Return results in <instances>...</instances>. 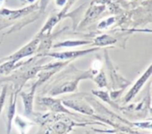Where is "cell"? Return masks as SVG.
I'll list each match as a JSON object with an SVG mask.
<instances>
[{"mask_svg": "<svg viewBox=\"0 0 152 134\" xmlns=\"http://www.w3.org/2000/svg\"><path fill=\"white\" fill-rule=\"evenodd\" d=\"M99 50V48H93L89 50H82V51H72V52H52V53H46V55L60 59V60H69V59H74L77 58L80 56H84L89 52H92L94 51Z\"/></svg>", "mask_w": 152, "mask_h": 134, "instance_id": "obj_5", "label": "cell"}, {"mask_svg": "<svg viewBox=\"0 0 152 134\" xmlns=\"http://www.w3.org/2000/svg\"><path fill=\"white\" fill-rule=\"evenodd\" d=\"M93 92H94V95L98 96L99 98H101L102 100H103L106 101L107 103L110 104L111 106H115V105L111 102V100H110V96H109V94H108L107 92H103V91H93Z\"/></svg>", "mask_w": 152, "mask_h": 134, "instance_id": "obj_12", "label": "cell"}, {"mask_svg": "<svg viewBox=\"0 0 152 134\" xmlns=\"http://www.w3.org/2000/svg\"><path fill=\"white\" fill-rule=\"evenodd\" d=\"M90 44V41H81V40H68L56 44L53 47H73L78 45H84Z\"/></svg>", "mask_w": 152, "mask_h": 134, "instance_id": "obj_10", "label": "cell"}, {"mask_svg": "<svg viewBox=\"0 0 152 134\" xmlns=\"http://www.w3.org/2000/svg\"><path fill=\"white\" fill-rule=\"evenodd\" d=\"M134 125L136 126L141 127V128H148V129H151V121H149L148 123H135Z\"/></svg>", "mask_w": 152, "mask_h": 134, "instance_id": "obj_17", "label": "cell"}, {"mask_svg": "<svg viewBox=\"0 0 152 134\" xmlns=\"http://www.w3.org/2000/svg\"><path fill=\"white\" fill-rule=\"evenodd\" d=\"M36 8H37L36 5H32V6H28L25 9H20V10H17V11H9L7 9H4L0 12V14L6 16L10 19H16V18L21 17V16L34 11Z\"/></svg>", "mask_w": 152, "mask_h": 134, "instance_id": "obj_8", "label": "cell"}, {"mask_svg": "<svg viewBox=\"0 0 152 134\" xmlns=\"http://www.w3.org/2000/svg\"><path fill=\"white\" fill-rule=\"evenodd\" d=\"M15 125L18 126V128L20 130V133L21 134H25V130L28 127V126H31L33 125L32 123H28L24 120H22L19 116H17L15 117Z\"/></svg>", "mask_w": 152, "mask_h": 134, "instance_id": "obj_11", "label": "cell"}, {"mask_svg": "<svg viewBox=\"0 0 152 134\" xmlns=\"http://www.w3.org/2000/svg\"><path fill=\"white\" fill-rule=\"evenodd\" d=\"M38 42H39V40H38L37 38L34 39L33 41H31L30 43H28L25 47L21 48L20 51H18V52H15L14 54H12V55H11V56L5 58V59H4V60L2 59V60H0V61L7 60H9V63H11V64L13 65V63H14L15 61L19 60L20 59L33 54V53L36 52V50H37Z\"/></svg>", "mask_w": 152, "mask_h": 134, "instance_id": "obj_1", "label": "cell"}, {"mask_svg": "<svg viewBox=\"0 0 152 134\" xmlns=\"http://www.w3.org/2000/svg\"><path fill=\"white\" fill-rule=\"evenodd\" d=\"M37 103L42 107H47L53 112H60V113H65L69 115H73L71 112H69L67 109L64 108L62 105V102L59 99H53V98H40L37 100Z\"/></svg>", "mask_w": 152, "mask_h": 134, "instance_id": "obj_3", "label": "cell"}, {"mask_svg": "<svg viewBox=\"0 0 152 134\" xmlns=\"http://www.w3.org/2000/svg\"><path fill=\"white\" fill-rule=\"evenodd\" d=\"M95 82L98 84L99 87H105L107 85V82H106V77L104 76V73H101L97 76V77L95 78Z\"/></svg>", "mask_w": 152, "mask_h": 134, "instance_id": "obj_14", "label": "cell"}, {"mask_svg": "<svg viewBox=\"0 0 152 134\" xmlns=\"http://www.w3.org/2000/svg\"><path fill=\"white\" fill-rule=\"evenodd\" d=\"M114 20H115V19H114L113 17H111V18H109L108 20H103L102 22H101V23L99 24L98 28H107V27L110 26V25H111V24L114 22Z\"/></svg>", "mask_w": 152, "mask_h": 134, "instance_id": "obj_15", "label": "cell"}, {"mask_svg": "<svg viewBox=\"0 0 152 134\" xmlns=\"http://www.w3.org/2000/svg\"><path fill=\"white\" fill-rule=\"evenodd\" d=\"M36 87L37 86L34 84L29 92H22L20 93V97H21L23 104H24V112H25L26 116H31L33 114V100H34Z\"/></svg>", "mask_w": 152, "mask_h": 134, "instance_id": "obj_6", "label": "cell"}, {"mask_svg": "<svg viewBox=\"0 0 152 134\" xmlns=\"http://www.w3.org/2000/svg\"><path fill=\"white\" fill-rule=\"evenodd\" d=\"M75 1H76V0H68V3H67V4H66L65 8L63 9V11H62V12H61V14L59 15V17H60V18H61V15H63V13H64V12H66V11H67V10H69V9L71 7V5L75 3Z\"/></svg>", "mask_w": 152, "mask_h": 134, "instance_id": "obj_16", "label": "cell"}, {"mask_svg": "<svg viewBox=\"0 0 152 134\" xmlns=\"http://www.w3.org/2000/svg\"><path fill=\"white\" fill-rule=\"evenodd\" d=\"M65 3H66V0H56V4L60 6L63 5Z\"/></svg>", "mask_w": 152, "mask_h": 134, "instance_id": "obj_18", "label": "cell"}, {"mask_svg": "<svg viewBox=\"0 0 152 134\" xmlns=\"http://www.w3.org/2000/svg\"><path fill=\"white\" fill-rule=\"evenodd\" d=\"M16 93H12L10 97L9 106L7 109V114H6V134H10L12 129V122L15 116V109H16Z\"/></svg>", "mask_w": 152, "mask_h": 134, "instance_id": "obj_7", "label": "cell"}, {"mask_svg": "<svg viewBox=\"0 0 152 134\" xmlns=\"http://www.w3.org/2000/svg\"><path fill=\"white\" fill-rule=\"evenodd\" d=\"M59 18H60V17H51V18L49 19V20L47 21L46 25H45V27L43 28L41 33H43V32H45V31H46V30H50V29L55 25V23L58 21V19H59Z\"/></svg>", "mask_w": 152, "mask_h": 134, "instance_id": "obj_13", "label": "cell"}, {"mask_svg": "<svg viewBox=\"0 0 152 134\" xmlns=\"http://www.w3.org/2000/svg\"><path fill=\"white\" fill-rule=\"evenodd\" d=\"M151 75V65L149 66L148 69L143 73V75L136 81V83L134 84V86L131 88V90L128 92V93L126 94V96L125 97V103H127L129 102L131 100H133L135 95L140 92V90L142 88L143 84L147 82V80L150 78Z\"/></svg>", "mask_w": 152, "mask_h": 134, "instance_id": "obj_4", "label": "cell"}, {"mask_svg": "<svg viewBox=\"0 0 152 134\" xmlns=\"http://www.w3.org/2000/svg\"><path fill=\"white\" fill-rule=\"evenodd\" d=\"M61 102L64 106L70 108L79 113L86 114V115H94V109L83 100L80 99H68V100H62Z\"/></svg>", "mask_w": 152, "mask_h": 134, "instance_id": "obj_2", "label": "cell"}, {"mask_svg": "<svg viewBox=\"0 0 152 134\" xmlns=\"http://www.w3.org/2000/svg\"><path fill=\"white\" fill-rule=\"evenodd\" d=\"M117 40L109 35H102V36H97L94 39V44L99 46H105V45L112 44H115Z\"/></svg>", "mask_w": 152, "mask_h": 134, "instance_id": "obj_9", "label": "cell"}]
</instances>
